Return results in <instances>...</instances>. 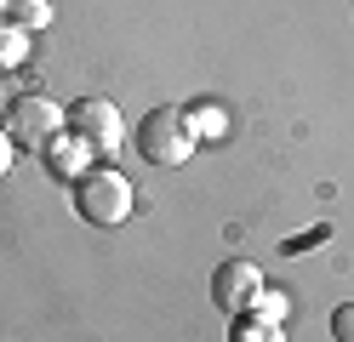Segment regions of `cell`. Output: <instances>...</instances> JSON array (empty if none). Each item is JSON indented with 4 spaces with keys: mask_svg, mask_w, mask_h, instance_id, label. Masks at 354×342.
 Returning <instances> with one entry per match:
<instances>
[{
    "mask_svg": "<svg viewBox=\"0 0 354 342\" xmlns=\"http://www.w3.org/2000/svg\"><path fill=\"white\" fill-rule=\"evenodd\" d=\"M75 211L97 228H115L131 217V177L115 166H86L75 177Z\"/></svg>",
    "mask_w": 354,
    "mask_h": 342,
    "instance_id": "obj_1",
    "label": "cell"
},
{
    "mask_svg": "<svg viewBox=\"0 0 354 342\" xmlns=\"http://www.w3.org/2000/svg\"><path fill=\"white\" fill-rule=\"evenodd\" d=\"M138 154L149 160V166H183V160L194 154V120L183 108H149L138 120Z\"/></svg>",
    "mask_w": 354,
    "mask_h": 342,
    "instance_id": "obj_2",
    "label": "cell"
},
{
    "mask_svg": "<svg viewBox=\"0 0 354 342\" xmlns=\"http://www.w3.org/2000/svg\"><path fill=\"white\" fill-rule=\"evenodd\" d=\"M6 137H12V143L46 149L52 137H63V108L52 97H40V91H24V97L6 103Z\"/></svg>",
    "mask_w": 354,
    "mask_h": 342,
    "instance_id": "obj_3",
    "label": "cell"
},
{
    "mask_svg": "<svg viewBox=\"0 0 354 342\" xmlns=\"http://www.w3.org/2000/svg\"><path fill=\"white\" fill-rule=\"evenodd\" d=\"M63 131L86 149H115L120 143V108L109 97H80L69 114H63Z\"/></svg>",
    "mask_w": 354,
    "mask_h": 342,
    "instance_id": "obj_4",
    "label": "cell"
},
{
    "mask_svg": "<svg viewBox=\"0 0 354 342\" xmlns=\"http://www.w3.org/2000/svg\"><path fill=\"white\" fill-rule=\"evenodd\" d=\"M212 296H217V308H229V314H246L257 296H263V274H257V263H223L212 274Z\"/></svg>",
    "mask_w": 354,
    "mask_h": 342,
    "instance_id": "obj_5",
    "label": "cell"
},
{
    "mask_svg": "<svg viewBox=\"0 0 354 342\" xmlns=\"http://www.w3.org/2000/svg\"><path fill=\"white\" fill-rule=\"evenodd\" d=\"M6 12H12L17 29H46V23H52V6H46V0H6Z\"/></svg>",
    "mask_w": 354,
    "mask_h": 342,
    "instance_id": "obj_6",
    "label": "cell"
},
{
    "mask_svg": "<svg viewBox=\"0 0 354 342\" xmlns=\"http://www.w3.org/2000/svg\"><path fill=\"white\" fill-rule=\"evenodd\" d=\"M234 342H280V325L274 319H257V325H240Z\"/></svg>",
    "mask_w": 354,
    "mask_h": 342,
    "instance_id": "obj_7",
    "label": "cell"
},
{
    "mask_svg": "<svg viewBox=\"0 0 354 342\" xmlns=\"http://www.w3.org/2000/svg\"><path fill=\"white\" fill-rule=\"evenodd\" d=\"M331 336H337V342H354V303H337V308H331Z\"/></svg>",
    "mask_w": 354,
    "mask_h": 342,
    "instance_id": "obj_8",
    "label": "cell"
},
{
    "mask_svg": "<svg viewBox=\"0 0 354 342\" xmlns=\"http://www.w3.org/2000/svg\"><path fill=\"white\" fill-rule=\"evenodd\" d=\"M252 314H257V319H274V325H280V319H286V296H280V291L257 296V303H252Z\"/></svg>",
    "mask_w": 354,
    "mask_h": 342,
    "instance_id": "obj_9",
    "label": "cell"
},
{
    "mask_svg": "<svg viewBox=\"0 0 354 342\" xmlns=\"http://www.w3.org/2000/svg\"><path fill=\"white\" fill-rule=\"evenodd\" d=\"M12 154H17V143H12V137H6V131H0V177H6V171H12Z\"/></svg>",
    "mask_w": 354,
    "mask_h": 342,
    "instance_id": "obj_10",
    "label": "cell"
},
{
    "mask_svg": "<svg viewBox=\"0 0 354 342\" xmlns=\"http://www.w3.org/2000/svg\"><path fill=\"white\" fill-rule=\"evenodd\" d=\"M0 12H6V0H0Z\"/></svg>",
    "mask_w": 354,
    "mask_h": 342,
    "instance_id": "obj_11",
    "label": "cell"
}]
</instances>
